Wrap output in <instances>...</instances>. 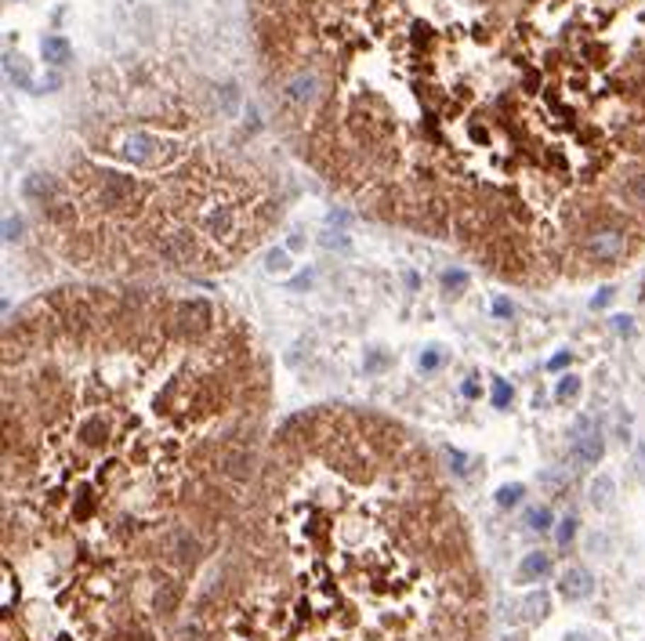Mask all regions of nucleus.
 Returning <instances> with one entry per match:
<instances>
[{
  "label": "nucleus",
  "mask_w": 645,
  "mask_h": 641,
  "mask_svg": "<svg viewBox=\"0 0 645 641\" xmlns=\"http://www.w3.org/2000/svg\"><path fill=\"white\" fill-rule=\"evenodd\" d=\"M547 366H551V370H562V366H569V352H559L555 359L547 362Z\"/></svg>",
  "instance_id": "25"
},
{
  "label": "nucleus",
  "mask_w": 645,
  "mask_h": 641,
  "mask_svg": "<svg viewBox=\"0 0 645 641\" xmlns=\"http://www.w3.org/2000/svg\"><path fill=\"white\" fill-rule=\"evenodd\" d=\"M323 247H326V250L352 254V239H348V232H345V229H330V232L323 236Z\"/></svg>",
  "instance_id": "10"
},
{
  "label": "nucleus",
  "mask_w": 645,
  "mask_h": 641,
  "mask_svg": "<svg viewBox=\"0 0 645 641\" xmlns=\"http://www.w3.org/2000/svg\"><path fill=\"white\" fill-rule=\"evenodd\" d=\"M44 54L51 58V62H66V54H69V47H66L62 40H44Z\"/></svg>",
  "instance_id": "17"
},
{
  "label": "nucleus",
  "mask_w": 645,
  "mask_h": 641,
  "mask_svg": "<svg viewBox=\"0 0 645 641\" xmlns=\"http://www.w3.org/2000/svg\"><path fill=\"white\" fill-rule=\"evenodd\" d=\"M537 482L544 485L551 497H562V493H566V475H562V471H540Z\"/></svg>",
  "instance_id": "11"
},
{
  "label": "nucleus",
  "mask_w": 645,
  "mask_h": 641,
  "mask_svg": "<svg viewBox=\"0 0 645 641\" xmlns=\"http://www.w3.org/2000/svg\"><path fill=\"white\" fill-rule=\"evenodd\" d=\"M138 192H142V181L131 174V171H120V167H98L91 171V181H87V203L102 210V214H127L131 203H138Z\"/></svg>",
  "instance_id": "2"
},
{
  "label": "nucleus",
  "mask_w": 645,
  "mask_h": 641,
  "mask_svg": "<svg viewBox=\"0 0 645 641\" xmlns=\"http://www.w3.org/2000/svg\"><path fill=\"white\" fill-rule=\"evenodd\" d=\"M591 591H595V579H591L588 569H580V565L566 569L562 579H559V594L566 601H583V598H591Z\"/></svg>",
  "instance_id": "4"
},
{
  "label": "nucleus",
  "mask_w": 645,
  "mask_h": 641,
  "mask_svg": "<svg viewBox=\"0 0 645 641\" xmlns=\"http://www.w3.org/2000/svg\"><path fill=\"white\" fill-rule=\"evenodd\" d=\"M497 174H530V214H562L573 250L641 232L624 189L645 174V0H482Z\"/></svg>",
  "instance_id": "1"
},
{
  "label": "nucleus",
  "mask_w": 645,
  "mask_h": 641,
  "mask_svg": "<svg viewBox=\"0 0 645 641\" xmlns=\"http://www.w3.org/2000/svg\"><path fill=\"white\" fill-rule=\"evenodd\" d=\"M443 287L450 290V294H460L468 287V272H460V268H450L446 276H443Z\"/></svg>",
  "instance_id": "16"
},
{
  "label": "nucleus",
  "mask_w": 645,
  "mask_h": 641,
  "mask_svg": "<svg viewBox=\"0 0 645 641\" xmlns=\"http://www.w3.org/2000/svg\"><path fill=\"white\" fill-rule=\"evenodd\" d=\"M573 533H576V522H573V518H566V522L559 526V543L566 547V543L573 540Z\"/></svg>",
  "instance_id": "22"
},
{
  "label": "nucleus",
  "mask_w": 645,
  "mask_h": 641,
  "mask_svg": "<svg viewBox=\"0 0 645 641\" xmlns=\"http://www.w3.org/2000/svg\"><path fill=\"white\" fill-rule=\"evenodd\" d=\"M265 272H272V276H287V272H290V250H283V247L268 250V258H265Z\"/></svg>",
  "instance_id": "9"
},
{
  "label": "nucleus",
  "mask_w": 645,
  "mask_h": 641,
  "mask_svg": "<svg viewBox=\"0 0 645 641\" xmlns=\"http://www.w3.org/2000/svg\"><path fill=\"white\" fill-rule=\"evenodd\" d=\"M580 388H583L580 377H562V381L555 384V399H559V403H573L576 395H580Z\"/></svg>",
  "instance_id": "12"
},
{
  "label": "nucleus",
  "mask_w": 645,
  "mask_h": 641,
  "mask_svg": "<svg viewBox=\"0 0 645 641\" xmlns=\"http://www.w3.org/2000/svg\"><path fill=\"white\" fill-rule=\"evenodd\" d=\"M460 391H464L468 399H475V395H479V384H475V381H464V384H460Z\"/></svg>",
  "instance_id": "27"
},
{
  "label": "nucleus",
  "mask_w": 645,
  "mask_h": 641,
  "mask_svg": "<svg viewBox=\"0 0 645 641\" xmlns=\"http://www.w3.org/2000/svg\"><path fill=\"white\" fill-rule=\"evenodd\" d=\"M544 613H547V594H544V591L530 594V598H526V620H540Z\"/></svg>",
  "instance_id": "14"
},
{
  "label": "nucleus",
  "mask_w": 645,
  "mask_h": 641,
  "mask_svg": "<svg viewBox=\"0 0 645 641\" xmlns=\"http://www.w3.org/2000/svg\"><path fill=\"white\" fill-rule=\"evenodd\" d=\"M511 641H522V637H518V634H511Z\"/></svg>",
  "instance_id": "29"
},
{
  "label": "nucleus",
  "mask_w": 645,
  "mask_h": 641,
  "mask_svg": "<svg viewBox=\"0 0 645 641\" xmlns=\"http://www.w3.org/2000/svg\"><path fill=\"white\" fill-rule=\"evenodd\" d=\"M178 605H181V579L164 576L160 584H156V594H152V608H156L160 616H171Z\"/></svg>",
  "instance_id": "6"
},
{
  "label": "nucleus",
  "mask_w": 645,
  "mask_h": 641,
  "mask_svg": "<svg viewBox=\"0 0 645 641\" xmlns=\"http://www.w3.org/2000/svg\"><path fill=\"white\" fill-rule=\"evenodd\" d=\"M602 453H605V442H602V435H598V432L580 435V439L573 442V449H569V456H573V464H576V468H591V464H598V461H602Z\"/></svg>",
  "instance_id": "5"
},
{
  "label": "nucleus",
  "mask_w": 645,
  "mask_h": 641,
  "mask_svg": "<svg viewBox=\"0 0 645 641\" xmlns=\"http://www.w3.org/2000/svg\"><path fill=\"white\" fill-rule=\"evenodd\" d=\"M522 493H526V490H522L518 482H511V485H501V490H497V507H515V504L522 500Z\"/></svg>",
  "instance_id": "13"
},
{
  "label": "nucleus",
  "mask_w": 645,
  "mask_h": 641,
  "mask_svg": "<svg viewBox=\"0 0 645 641\" xmlns=\"http://www.w3.org/2000/svg\"><path fill=\"white\" fill-rule=\"evenodd\" d=\"M450 461H453L450 468H453L457 475H468V456H464V453H457V449H450Z\"/></svg>",
  "instance_id": "20"
},
{
  "label": "nucleus",
  "mask_w": 645,
  "mask_h": 641,
  "mask_svg": "<svg viewBox=\"0 0 645 641\" xmlns=\"http://www.w3.org/2000/svg\"><path fill=\"white\" fill-rule=\"evenodd\" d=\"M287 250H304V236H290L287 239Z\"/></svg>",
  "instance_id": "26"
},
{
  "label": "nucleus",
  "mask_w": 645,
  "mask_h": 641,
  "mask_svg": "<svg viewBox=\"0 0 645 641\" xmlns=\"http://www.w3.org/2000/svg\"><path fill=\"white\" fill-rule=\"evenodd\" d=\"M508 403H511V388H508L504 381H493V406H501V410H504Z\"/></svg>",
  "instance_id": "19"
},
{
  "label": "nucleus",
  "mask_w": 645,
  "mask_h": 641,
  "mask_svg": "<svg viewBox=\"0 0 645 641\" xmlns=\"http://www.w3.org/2000/svg\"><path fill=\"white\" fill-rule=\"evenodd\" d=\"M526 522H530V529L547 533V529H551V511H547V507H533V511L526 514Z\"/></svg>",
  "instance_id": "15"
},
{
  "label": "nucleus",
  "mask_w": 645,
  "mask_h": 641,
  "mask_svg": "<svg viewBox=\"0 0 645 641\" xmlns=\"http://www.w3.org/2000/svg\"><path fill=\"white\" fill-rule=\"evenodd\" d=\"M566 641H591V637H583V634H566Z\"/></svg>",
  "instance_id": "28"
},
{
  "label": "nucleus",
  "mask_w": 645,
  "mask_h": 641,
  "mask_svg": "<svg viewBox=\"0 0 645 641\" xmlns=\"http://www.w3.org/2000/svg\"><path fill=\"white\" fill-rule=\"evenodd\" d=\"M18 192H22V200L25 203H37V207H47L58 192V181H55V174H47V171H33V174H25L22 178V185H18Z\"/></svg>",
  "instance_id": "3"
},
{
  "label": "nucleus",
  "mask_w": 645,
  "mask_h": 641,
  "mask_svg": "<svg viewBox=\"0 0 645 641\" xmlns=\"http://www.w3.org/2000/svg\"><path fill=\"white\" fill-rule=\"evenodd\" d=\"M591 504L595 507H609V500H612V478L609 475H598L595 482H591Z\"/></svg>",
  "instance_id": "8"
},
{
  "label": "nucleus",
  "mask_w": 645,
  "mask_h": 641,
  "mask_svg": "<svg viewBox=\"0 0 645 641\" xmlns=\"http://www.w3.org/2000/svg\"><path fill=\"white\" fill-rule=\"evenodd\" d=\"M348 218H352V214H348V210H330V218H326V221H330V225H337V229H341V225H345Z\"/></svg>",
  "instance_id": "24"
},
{
  "label": "nucleus",
  "mask_w": 645,
  "mask_h": 641,
  "mask_svg": "<svg viewBox=\"0 0 645 641\" xmlns=\"http://www.w3.org/2000/svg\"><path fill=\"white\" fill-rule=\"evenodd\" d=\"M22 229H25L22 218H15V214H8V218H4V239H8V243L22 239Z\"/></svg>",
  "instance_id": "18"
},
{
  "label": "nucleus",
  "mask_w": 645,
  "mask_h": 641,
  "mask_svg": "<svg viewBox=\"0 0 645 641\" xmlns=\"http://www.w3.org/2000/svg\"><path fill=\"white\" fill-rule=\"evenodd\" d=\"M551 572V558L544 555V551H533V555H526L522 558V565H518V579H540V576H547Z\"/></svg>",
  "instance_id": "7"
},
{
  "label": "nucleus",
  "mask_w": 645,
  "mask_h": 641,
  "mask_svg": "<svg viewBox=\"0 0 645 641\" xmlns=\"http://www.w3.org/2000/svg\"><path fill=\"white\" fill-rule=\"evenodd\" d=\"M443 362V355L435 352V348H428L424 355H421V370H435V366Z\"/></svg>",
  "instance_id": "21"
},
{
  "label": "nucleus",
  "mask_w": 645,
  "mask_h": 641,
  "mask_svg": "<svg viewBox=\"0 0 645 641\" xmlns=\"http://www.w3.org/2000/svg\"><path fill=\"white\" fill-rule=\"evenodd\" d=\"M511 312H515V308H511L508 297H497V301H493V316H497V319H508Z\"/></svg>",
  "instance_id": "23"
}]
</instances>
